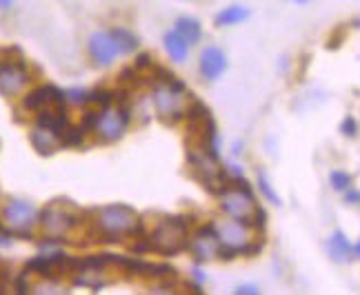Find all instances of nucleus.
Wrapping results in <instances>:
<instances>
[{
    "mask_svg": "<svg viewBox=\"0 0 360 295\" xmlns=\"http://www.w3.org/2000/svg\"><path fill=\"white\" fill-rule=\"evenodd\" d=\"M138 214L127 204H109L98 214V229L105 235H129L138 229Z\"/></svg>",
    "mask_w": 360,
    "mask_h": 295,
    "instance_id": "4",
    "label": "nucleus"
},
{
    "mask_svg": "<svg viewBox=\"0 0 360 295\" xmlns=\"http://www.w3.org/2000/svg\"><path fill=\"white\" fill-rule=\"evenodd\" d=\"M3 216H5V222L13 231L22 233V231H30L38 222V209L27 200H11L5 206Z\"/></svg>",
    "mask_w": 360,
    "mask_h": 295,
    "instance_id": "9",
    "label": "nucleus"
},
{
    "mask_svg": "<svg viewBox=\"0 0 360 295\" xmlns=\"http://www.w3.org/2000/svg\"><path fill=\"white\" fill-rule=\"evenodd\" d=\"M220 209L229 218H236L245 224H256V227L262 224V218H265V211L256 204L247 187H225L220 193Z\"/></svg>",
    "mask_w": 360,
    "mask_h": 295,
    "instance_id": "1",
    "label": "nucleus"
},
{
    "mask_svg": "<svg viewBox=\"0 0 360 295\" xmlns=\"http://www.w3.org/2000/svg\"><path fill=\"white\" fill-rule=\"evenodd\" d=\"M340 131H342V136L354 138V136L358 133V122H356L352 116H347V118L342 120V124H340Z\"/></svg>",
    "mask_w": 360,
    "mask_h": 295,
    "instance_id": "23",
    "label": "nucleus"
},
{
    "mask_svg": "<svg viewBox=\"0 0 360 295\" xmlns=\"http://www.w3.org/2000/svg\"><path fill=\"white\" fill-rule=\"evenodd\" d=\"M214 229L218 233V240H220V253H252L258 247H249L252 237H249V231L245 227V222L240 220H223V222H216Z\"/></svg>",
    "mask_w": 360,
    "mask_h": 295,
    "instance_id": "5",
    "label": "nucleus"
},
{
    "mask_svg": "<svg viewBox=\"0 0 360 295\" xmlns=\"http://www.w3.org/2000/svg\"><path fill=\"white\" fill-rule=\"evenodd\" d=\"M189 162H191V171L196 176L205 187H210L212 191H223L225 189V178L220 166L216 164V156H212L210 151H200V149H191L189 153Z\"/></svg>",
    "mask_w": 360,
    "mask_h": 295,
    "instance_id": "6",
    "label": "nucleus"
},
{
    "mask_svg": "<svg viewBox=\"0 0 360 295\" xmlns=\"http://www.w3.org/2000/svg\"><path fill=\"white\" fill-rule=\"evenodd\" d=\"M13 5V0H0V11H7Z\"/></svg>",
    "mask_w": 360,
    "mask_h": 295,
    "instance_id": "26",
    "label": "nucleus"
},
{
    "mask_svg": "<svg viewBox=\"0 0 360 295\" xmlns=\"http://www.w3.org/2000/svg\"><path fill=\"white\" fill-rule=\"evenodd\" d=\"M94 129L107 143H114L127 129V114L118 107H105L98 116H94Z\"/></svg>",
    "mask_w": 360,
    "mask_h": 295,
    "instance_id": "7",
    "label": "nucleus"
},
{
    "mask_svg": "<svg viewBox=\"0 0 360 295\" xmlns=\"http://www.w3.org/2000/svg\"><path fill=\"white\" fill-rule=\"evenodd\" d=\"M162 42H165V49H167V53H169V58L174 60V63H185L187 60V55H189V42L180 36L176 29L174 32H167L165 34V38H162Z\"/></svg>",
    "mask_w": 360,
    "mask_h": 295,
    "instance_id": "17",
    "label": "nucleus"
},
{
    "mask_svg": "<svg viewBox=\"0 0 360 295\" xmlns=\"http://www.w3.org/2000/svg\"><path fill=\"white\" fill-rule=\"evenodd\" d=\"M249 11L247 7L243 5H231V7H225L223 11L216 16V27H233V25H240L249 18Z\"/></svg>",
    "mask_w": 360,
    "mask_h": 295,
    "instance_id": "18",
    "label": "nucleus"
},
{
    "mask_svg": "<svg viewBox=\"0 0 360 295\" xmlns=\"http://www.w3.org/2000/svg\"><path fill=\"white\" fill-rule=\"evenodd\" d=\"M354 256L360 260V240H358V242H356V247H354Z\"/></svg>",
    "mask_w": 360,
    "mask_h": 295,
    "instance_id": "28",
    "label": "nucleus"
},
{
    "mask_svg": "<svg viewBox=\"0 0 360 295\" xmlns=\"http://www.w3.org/2000/svg\"><path fill=\"white\" fill-rule=\"evenodd\" d=\"M154 107H156V114L162 120L176 122L187 109L185 87L174 76H167V78H165V82L158 84L156 91H154Z\"/></svg>",
    "mask_w": 360,
    "mask_h": 295,
    "instance_id": "3",
    "label": "nucleus"
},
{
    "mask_svg": "<svg viewBox=\"0 0 360 295\" xmlns=\"http://www.w3.org/2000/svg\"><path fill=\"white\" fill-rule=\"evenodd\" d=\"M189 249H191L193 258H196L198 262H210V260H214L218 253H220V240H218L216 229L214 227L200 229L196 235L191 237Z\"/></svg>",
    "mask_w": 360,
    "mask_h": 295,
    "instance_id": "12",
    "label": "nucleus"
},
{
    "mask_svg": "<svg viewBox=\"0 0 360 295\" xmlns=\"http://www.w3.org/2000/svg\"><path fill=\"white\" fill-rule=\"evenodd\" d=\"M174 29L183 36L189 45H196V42L200 40L202 36V29H200V22L196 18H189V16H183V18H178L176 25H174Z\"/></svg>",
    "mask_w": 360,
    "mask_h": 295,
    "instance_id": "19",
    "label": "nucleus"
},
{
    "mask_svg": "<svg viewBox=\"0 0 360 295\" xmlns=\"http://www.w3.org/2000/svg\"><path fill=\"white\" fill-rule=\"evenodd\" d=\"M65 143V133L53 129L49 124H36V129L32 131V145L40 151V153H51L56 151L60 145Z\"/></svg>",
    "mask_w": 360,
    "mask_h": 295,
    "instance_id": "14",
    "label": "nucleus"
},
{
    "mask_svg": "<svg viewBox=\"0 0 360 295\" xmlns=\"http://www.w3.org/2000/svg\"><path fill=\"white\" fill-rule=\"evenodd\" d=\"M9 242H11L9 237L5 233H0V247H9Z\"/></svg>",
    "mask_w": 360,
    "mask_h": 295,
    "instance_id": "27",
    "label": "nucleus"
},
{
    "mask_svg": "<svg viewBox=\"0 0 360 295\" xmlns=\"http://www.w3.org/2000/svg\"><path fill=\"white\" fill-rule=\"evenodd\" d=\"M112 36H114V40H116V45H118V51H120V53H131V51H136V47H138V38H136L131 32H127V29H122V27H118V29H112Z\"/></svg>",
    "mask_w": 360,
    "mask_h": 295,
    "instance_id": "20",
    "label": "nucleus"
},
{
    "mask_svg": "<svg viewBox=\"0 0 360 295\" xmlns=\"http://www.w3.org/2000/svg\"><path fill=\"white\" fill-rule=\"evenodd\" d=\"M63 100H65V96L56 87H40V89H36L34 93H30L25 98V109L38 111V114H40L43 109L63 105Z\"/></svg>",
    "mask_w": 360,
    "mask_h": 295,
    "instance_id": "15",
    "label": "nucleus"
},
{
    "mask_svg": "<svg viewBox=\"0 0 360 295\" xmlns=\"http://www.w3.org/2000/svg\"><path fill=\"white\" fill-rule=\"evenodd\" d=\"M236 293H258V289L256 287H238Z\"/></svg>",
    "mask_w": 360,
    "mask_h": 295,
    "instance_id": "25",
    "label": "nucleus"
},
{
    "mask_svg": "<svg viewBox=\"0 0 360 295\" xmlns=\"http://www.w3.org/2000/svg\"><path fill=\"white\" fill-rule=\"evenodd\" d=\"M329 182H331V189L340 191V193L349 191L354 187V178L347 171H331L329 173Z\"/></svg>",
    "mask_w": 360,
    "mask_h": 295,
    "instance_id": "21",
    "label": "nucleus"
},
{
    "mask_svg": "<svg viewBox=\"0 0 360 295\" xmlns=\"http://www.w3.org/2000/svg\"><path fill=\"white\" fill-rule=\"evenodd\" d=\"M189 244L187 237V222L183 218H167L162 220L156 231L149 237V247L162 253V256H176Z\"/></svg>",
    "mask_w": 360,
    "mask_h": 295,
    "instance_id": "2",
    "label": "nucleus"
},
{
    "mask_svg": "<svg viewBox=\"0 0 360 295\" xmlns=\"http://www.w3.org/2000/svg\"><path fill=\"white\" fill-rule=\"evenodd\" d=\"M118 45L112 32H96L89 36V55L98 67H109L118 55Z\"/></svg>",
    "mask_w": 360,
    "mask_h": 295,
    "instance_id": "10",
    "label": "nucleus"
},
{
    "mask_svg": "<svg viewBox=\"0 0 360 295\" xmlns=\"http://www.w3.org/2000/svg\"><path fill=\"white\" fill-rule=\"evenodd\" d=\"M294 3H298V5H304V3H309V0H294Z\"/></svg>",
    "mask_w": 360,
    "mask_h": 295,
    "instance_id": "29",
    "label": "nucleus"
},
{
    "mask_svg": "<svg viewBox=\"0 0 360 295\" xmlns=\"http://www.w3.org/2000/svg\"><path fill=\"white\" fill-rule=\"evenodd\" d=\"M198 67H200V74L205 80H218L227 72V55L223 49L210 45L207 49H202Z\"/></svg>",
    "mask_w": 360,
    "mask_h": 295,
    "instance_id": "13",
    "label": "nucleus"
},
{
    "mask_svg": "<svg viewBox=\"0 0 360 295\" xmlns=\"http://www.w3.org/2000/svg\"><path fill=\"white\" fill-rule=\"evenodd\" d=\"M327 251H329V258L334 262H349L354 256V247L347 240V235L342 231H334L329 235L327 240Z\"/></svg>",
    "mask_w": 360,
    "mask_h": 295,
    "instance_id": "16",
    "label": "nucleus"
},
{
    "mask_svg": "<svg viewBox=\"0 0 360 295\" xmlns=\"http://www.w3.org/2000/svg\"><path fill=\"white\" fill-rule=\"evenodd\" d=\"M345 202L352 204V206H358V209H360V191H354V189L345 191Z\"/></svg>",
    "mask_w": 360,
    "mask_h": 295,
    "instance_id": "24",
    "label": "nucleus"
},
{
    "mask_svg": "<svg viewBox=\"0 0 360 295\" xmlns=\"http://www.w3.org/2000/svg\"><path fill=\"white\" fill-rule=\"evenodd\" d=\"M40 224H43V231L47 237H65L69 231H72V227L76 224V218L74 214H69L67 209L58 206V204H49L43 216H40Z\"/></svg>",
    "mask_w": 360,
    "mask_h": 295,
    "instance_id": "8",
    "label": "nucleus"
},
{
    "mask_svg": "<svg viewBox=\"0 0 360 295\" xmlns=\"http://www.w3.org/2000/svg\"><path fill=\"white\" fill-rule=\"evenodd\" d=\"M27 82H30V74L20 63H7L0 67V93L3 96H18Z\"/></svg>",
    "mask_w": 360,
    "mask_h": 295,
    "instance_id": "11",
    "label": "nucleus"
},
{
    "mask_svg": "<svg viewBox=\"0 0 360 295\" xmlns=\"http://www.w3.org/2000/svg\"><path fill=\"white\" fill-rule=\"evenodd\" d=\"M258 185H260V189H262V193H265L267 195V198L274 202V204H281V198H278V195H276L274 193V189H271V185H269V182H267V178L265 176H258Z\"/></svg>",
    "mask_w": 360,
    "mask_h": 295,
    "instance_id": "22",
    "label": "nucleus"
}]
</instances>
